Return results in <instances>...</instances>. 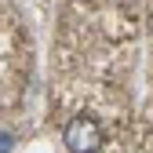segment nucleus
I'll return each instance as SVG.
<instances>
[{
	"label": "nucleus",
	"mask_w": 153,
	"mask_h": 153,
	"mask_svg": "<svg viewBox=\"0 0 153 153\" xmlns=\"http://www.w3.org/2000/svg\"><path fill=\"white\" fill-rule=\"evenodd\" d=\"M62 142L69 153H99L102 149V124L88 117V113H80V117H73L62 131Z\"/></svg>",
	"instance_id": "1"
}]
</instances>
